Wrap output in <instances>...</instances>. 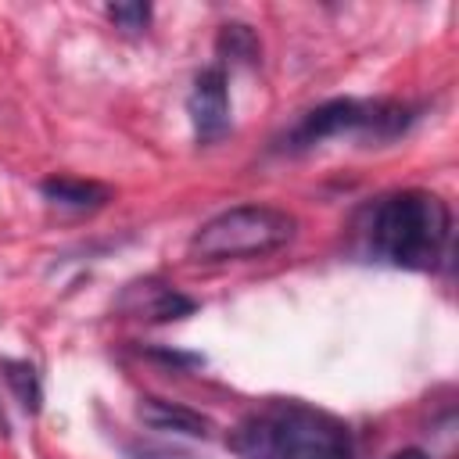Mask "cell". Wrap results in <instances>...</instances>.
Listing matches in <instances>:
<instances>
[{
  "label": "cell",
  "instance_id": "5",
  "mask_svg": "<svg viewBox=\"0 0 459 459\" xmlns=\"http://www.w3.org/2000/svg\"><path fill=\"white\" fill-rule=\"evenodd\" d=\"M186 111H190V122H194V133H197L201 143H212V140L226 136V129H230V93H226L222 65H212L194 79V90L186 97Z\"/></svg>",
  "mask_w": 459,
  "mask_h": 459
},
{
  "label": "cell",
  "instance_id": "7",
  "mask_svg": "<svg viewBox=\"0 0 459 459\" xmlns=\"http://www.w3.org/2000/svg\"><path fill=\"white\" fill-rule=\"evenodd\" d=\"M136 416L151 427V430H161V434H183V437H208L212 434V420L186 409V405H176V402H165V398H143L136 405Z\"/></svg>",
  "mask_w": 459,
  "mask_h": 459
},
{
  "label": "cell",
  "instance_id": "11",
  "mask_svg": "<svg viewBox=\"0 0 459 459\" xmlns=\"http://www.w3.org/2000/svg\"><path fill=\"white\" fill-rule=\"evenodd\" d=\"M108 18L118 29H126V32H140L151 22V4H111L108 7Z\"/></svg>",
  "mask_w": 459,
  "mask_h": 459
},
{
  "label": "cell",
  "instance_id": "4",
  "mask_svg": "<svg viewBox=\"0 0 459 459\" xmlns=\"http://www.w3.org/2000/svg\"><path fill=\"white\" fill-rule=\"evenodd\" d=\"M416 122V108L402 100H362V97H337L308 115L298 118V126L283 136L287 151H308L323 140H394Z\"/></svg>",
  "mask_w": 459,
  "mask_h": 459
},
{
  "label": "cell",
  "instance_id": "3",
  "mask_svg": "<svg viewBox=\"0 0 459 459\" xmlns=\"http://www.w3.org/2000/svg\"><path fill=\"white\" fill-rule=\"evenodd\" d=\"M298 230V219L273 204H237L208 222H201L190 237V255L201 262H237L262 258L280 251Z\"/></svg>",
  "mask_w": 459,
  "mask_h": 459
},
{
  "label": "cell",
  "instance_id": "2",
  "mask_svg": "<svg viewBox=\"0 0 459 459\" xmlns=\"http://www.w3.org/2000/svg\"><path fill=\"white\" fill-rule=\"evenodd\" d=\"M230 448L240 459H355L348 423L298 398L251 409L230 430Z\"/></svg>",
  "mask_w": 459,
  "mask_h": 459
},
{
  "label": "cell",
  "instance_id": "10",
  "mask_svg": "<svg viewBox=\"0 0 459 459\" xmlns=\"http://www.w3.org/2000/svg\"><path fill=\"white\" fill-rule=\"evenodd\" d=\"M219 54L226 61H258V36L244 22H230L219 32Z\"/></svg>",
  "mask_w": 459,
  "mask_h": 459
},
{
  "label": "cell",
  "instance_id": "6",
  "mask_svg": "<svg viewBox=\"0 0 459 459\" xmlns=\"http://www.w3.org/2000/svg\"><path fill=\"white\" fill-rule=\"evenodd\" d=\"M122 308L140 316V319H154V323H169V319H183L194 312V301L186 294H179L176 287H165L158 280H143L133 283L122 298Z\"/></svg>",
  "mask_w": 459,
  "mask_h": 459
},
{
  "label": "cell",
  "instance_id": "8",
  "mask_svg": "<svg viewBox=\"0 0 459 459\" xmlns=\"http://www.w3.org/2000/svg\"><path fill=\"white\" fill-rule=\"evenodd\" d=\"M39 194L57 204V208H72V212H97L111 201V190L104 183L93 179H75V176H50L39 183Z\"/></svg>",
  "mask_w": 459,
  "mask_h": 459
},
{
  "label": "cell",
  "instance_id": "1",
  "mask_svg": "<svg viewBox=\"0 0 459 459\" xmlns=\"http://www.w3.org/2000/svg\"><path fill=\"white\" fill-rule=\"evenodd\" d=\"M351 233L362 258L427 273L437 269L448 251L452 212L430 190H394L362 204Z\"/></svg>",
  "mask_w": 459,
  "mask_h": 459
},
{
  "label": "cell",
  "instance_id": "9",
  "mask_svg": "<svg viewBox=\"0 0 459 459\" xmlns=\"http://www.w3.org/2000/svg\"><path fill=\"white\" fill-rule=\"evenodd\" d=\"M0 369H4V380H7V387L14 391V398L22 402V409H25V412H39L43 384H39L36 366H32V362H18V359H4Z\"/></svg>",
  "mask_w": 459,
  "mask_h": 459
},
{
  "label": "cell",
  "instance_id": "12",
  "mask_svg": "<svg viewBox=\"0 0 459 459\" xmlns=\"http://www.w3.org/2000/svg\"><path fill=\"white\" fill-rule=\"evenodd\" d=\"M391 459H430L423 448H402V452H394Z\"/></svg>",
  "mask_w": 459,
  "mask_h": 459
}]
</instances>
